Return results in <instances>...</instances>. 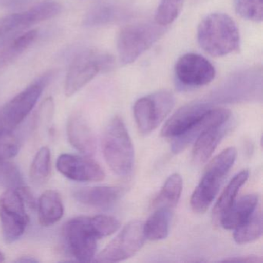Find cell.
<instances>
[{
	"label": "cell",
	"mask_w": 263,
	"mask_h": 263,
	"mask_svg": "<svg viewBox=\"0 0 263 263\" xmlns=\"http://www.w3.org/2000/svg\"><path fill=\"white\" fill-rule=\"evenodd\" d=\"M198 41L209 54L226 56L239 48V32L230 16L224 13H212L198 26Z\"/></svg>",
	"instance_id": "6da1fadb"
},
{
	"label": "cell",
	"mask_w": 263,
	"mask_h": 263,
	"mask_svg": "<svg viewBox=\"0 0 263 263\" xmlns=\"http://www.w3.org/2000/svg\"><path fill=\"white\" fill-rule=\"evenodd\" d=\"M103 155L112 171L121 177L132 173L135 151L128 132L119 116L109 123L102 140Z\"/></svg>",
	"instance_id": "7a4b0ae2"
},
{
	"label": "cell",
	"mask_w": 263,
	"mask_h": 263,
	"mask_svg": "<svg viewBox=\"0 0 263 263\" xmlns=\"http://www.w3.org/2000/svg\"><path fill=\"white\" fill-rule=\"evenodd\" d=\"M235 147H229L213 158L191 198V207L195 213L203 214L213 201L231 167L236 159Z\"/></svg>",
	"instance_id": "3957f363"
},
{
	"label": "cell",
	"mask_w": 263,
	"mask_h": 263,
	"mask_svg": "<svg viewBox=\"0 0 263 263\" xmlns=\"http://www.w3.org/2000/svg\"><path fill=\"white\" fill-rule=\"evenodd\" d=\"M164 26L158 23H138L124 27L118 40V51L123 64L135 62L164 35Z\"/></svg>",
	"instance_id": "277c9868"
},
{
	"label": "cell",
	"mask_w": 263,
	"mask_h": 263,
	"mask_svg": "<svg viewBox=\"0 0 263 263\" xmlns=\"http://www.w3.org/2000/svg\"><path fill=\"white\" fill-rule=\"evenodd\" d=\"M111 57L97 50H86L73 58L64 84V92L71 97L95 78L99 72L110 68Z\"/></svg>",
	"instance_id": "5b68a950"
},
{
	"label": "cell",
	"mask_w": 263,
	"mask_h": 263,
	"mask_svg": "<svg viewBox=\"0 0 263 263\" xmlns=\"http://www.w3.org/2000/svg\"><path fill=\"white\" fill-rule=\"evenodd\" d=\"M61 10L62 7L59 3L46 0L26 11L1 18L0 47L19 36L22 32L32 26L58 16Z\"/></svg>",
	"instance_id": "8992f818"
},
{
	"label": "cell",
	"mask_w": 263,
	"mask_h": 263,
	"mask_svg": "<svg viewBox=\"0 0 263 263\" xmlns=\"http://www.w3.org/2000/svg\"><path fill=\"white\" fill-rule=\"evenodd\" d=\"M51 73L41 77L0 109V130L13 132L35 107Z\"/></svg>",
	"instance_id": "52a82bcc"
},
{
	"label": "cell",
	"mask_w": 263,
	"mask_h": 263,
	"mask_svg": "<svg viewBox=\"0 0 263 263\" xmlns=\"http://www.w3.org/2000/svg\"><path fill=\"white\" fill-rule=\"evenodd\" d=\"M175 105L171 92L161 90L140 98L134 106V115L142 135L153 132L169 115Z\"/></svg>",
	"instance_id": "ba28073f"
},
{
	"label": "cell",
	"mask_w": 263,
	"mask_h": 263,
	"mask_svg": "<svg viewBox=\"0 0 263 263\" xmlns=\"http://www.w3.org/2000/svg\"><path fill=\"white\" fill-rule=\"evenodd\" d=\"M27 206L17 189H7L0 196V222L6 242L19 239L28 224Z\"/></svg>",
	"instance_id": "9c48e42d"
},
{
	"label": "cell",
	"mask_w": 263,
	"mask_h": 263,
	"mask_svg": "<svg viewBox=\"0 0 263 263\" xmlns=\"http://www.w3.org/2000/svg\"><path fill=\"white\" fill-rule=\"evenodd\" d=\"M145 239L142 221H130L100 252L95 261L118 262L127 259L141 250Z\"/></svg>",
	"instance_id": "30bf717a"
},
{
	"label": "cell",
	"mask_w": 263,
	"mask_h": 263,
	"mask_svg": "<svg viewBox=\"0 0 263 263\" xmlns=\"http://www.w3.org/2000/svg\"><path fill=\"white\" fill-rule=\"evenodd\" d=\"M64 232L69 250L78 261H93L99 238L92 227L90 217L72 218L66 223Z\"/></svg>",
	"instance_id": "8fae6325"
},
{
	"label": "cell",
	"mask_w": 263,
	"mask_h": 263,
	"mask_svg": "<svg viewBox=\"0 0 263 263\" xmlns=\"http://www.w3.org/2000/svg\"><path fill=\"white\" fill-rule=\"evenodd\" d=\"M175 75L181 87L195 88L212 82L215 78V70L213 65L201 55L187 53L177 61Z\"/></svg>",
	"instance_id": "7c38bea8"
},
{
	"label": "cell",
	"mask_w": 263,
	"mask_h": 263,
	"mask_svg": "<svg viewBox=\"0 0 263 263\" xmlns=\"http://www.w3.org/2000/svg\"><path fill=\"white\" fill-rule=\"evenodd\" d=\"M58 171L73 181L98 182L105 178L102 167L87 157L71 154H62L57 161Z\"/></svg>",
	"instance_id": "4fadbf2b"
},
{
	"label": "cell",
	"mask_w": 263,
	"mask_h": 263,
	"mask_svg": "<svg viewBox=\"0 0 263 263\" xmlns=\"http://www.w3.org/2000/svg\"><path fill=\"white\" fill-rule=\"evenodd\" d=\"M230 117V111L227 109L211 107L187 132L173 138L172 143V152L178 154L182 152L203 132L211 127L224 124L229 120Z\"/></svg>",
	"instance_id": "5bb4252c"
},
{
	"label": "cell",
	"mask_w": 263,
	"mask_h": 263,
	"mask_svg": "<svg viewBox=\"0 0 263 263\" xmlns=\"http://www.w3.org/2000/svg\"><path fill=\"white\" fill-rule=\"evenodd\" d=\"M210 108L211 106L204 103H192L184 106L165 123L161 135L164 138H174L182 135Z\"/></svg>",
	"instance_id": "9a60e30c"
},
{
	"label": "cell",
	"mask_w": 263,
	"mask_h": 263,
	"mask_svg": "<svg viewBox=\"0 0 263 263\" xmlns=\"http://www.w3.org/2000/svg\"><path fill=\"white\" fill-rule=\"evenodd\" d=\"M67 137L70 144L86 156L96 152V140L86 120L79 114L69 118L67 126Z\"/></svg>",
	"instance_id": "2e32d148"
},
{
	"label": "cell",
	"mask_w": 263,
	"mask_h": 263,
	"mask_svg": "<svg viewBox=\"0 0 263 263\" xmlns=\"http://www.w3.org/2000/svg\"><path fill=\"white\" fill-rule=\"evenodd\" d=\"M231 127L232 124L228 120L224 124L208 129L195 140L192 150V160L195 164L207 162Z\"/></svg>",
	"instance_id": "e0dca14e"
},
{
	"label": "cell",
	"mask_w": 263,
	"mask_h": 263,
	"mask_svg": "<svg viewBox=\"0 0 263 263\" xmlns=\"http://www.w3.org/2000/svg\"><path fill=\"white\" fill-rule=\"evenodd\" d=\"M121 187L109 186L83 187L73 192V196L78 202L97 209H107L113 206L121 198Z\"/></svg>",
	"instance_id": "ac0fdd59"
},
{
	"label": "cell",
	"mask_w": 263,
	"mask_h": 263,
	"mask_svg": "<svg viewBox=\"0 0 263 263\" xmlns=\"http://www.w3.org/2000/svg\"><path fill=\"white\" fill-rule=\"evenodd\" d=\"M258 196L256 194H250L241 197L234 201L229 210L221 218L220 224L226 229H235L242 224L256 210Z\"/></svg>",
	"instance_id": "d6986e66"
},
{
	"label": "cell",
	"mask_w": 263,
	"mask_h": 263,
	"mask_svg": "<svg viewBox=\"0 0 263 263\" xmlns=\"http://www.w3.org/2000/svg\"><path fill=\"white\" fill-rule=\"evenodd\" d=\"M64 207L59 192L47 190L41 195L38 201V217L43 226H53L64 215Z\"/></svg>",
	"instance_id": "ffe728a7"
},
{
	"label": "cell",
	"mask_w": 263,
	"mask_h": 263,
	"mask_svg": "<svg viewBox=\"0 0 263 263\" xmlns=\"http://www.w3.org/2000/svg\"><path fill=\"white\" fill-rule=\"evenodd\" d=\"M249 176V171L242 170L237 174L226 186L212 211V221L215 224H220L221 218L235 201L240 189L246 182Z\"/></svg>",
	"instance_id": "44dd1931"
},
{
	"label": "cell",
	"mask_w": 263,
	"mask_h": 263,
	"mask_svg": "<svg viewBox=\"0 0 263 263\" xmlns=\"http://www.w3.org/2000/svg\"><path fill=\"white\" fill-rule=\"evenodd\" d=\"M37 32L36 30H30L17 36L0 51V76L34 43Z\"/></svg>",
	"instance_id": "7402d4cb"
},
{
	"label": "cell",
	"mask_w": 263,
	"mask_h": 263,
	"mask_svg": "<svg viewBox=\"0 0 263 263\" xmlns=\"http://www.w3.org/2000/svg\"><path fill=\"white\" fill-rule=\"evenodd\" d=\"M172 212L167 208H157L144 224V233L145 238L152 241H158L167 238L170 227Z\"/></svg>",
	"instance_id": "603a6c76"
},
{
	"label": "cell",
	"mask_w": 263,
	"mask_h": 263,
	"mask_svg": "<svg viewBox=\"0 0 263 263\" xmlns=\"http://www.w3.org/2000/svg\"><path fill=\"white\" fill-rule=\"evenodd\" d=\"M182 187L183 181L181 175L178 173L172 174L164 183L155 199V208L164 207L170 209L175 208L181 198Z\"/></svg>",
	"instance_id": "cb8c5ba5"
},
{
	"label": "cell",
	"mask_w": 263,
	"mask_h": 263,
	"mask_svg": "<svg viewBox=\"0 0 263 263\" xmlns=\"http://www.w3.org/2000/svg\"><path fill=\"white\" fill-rule=\"evenodd\" d=\"M262 234V214L261 209L254 213L242 224L235 228L234 239L238 244H247L258 239Z\"/></svg>",
	"instance_id": "d4e9b609"
},
{
	"label": "cell",
	"mask_w": 263,
	"mask_h": 263,
	"mask_svg": "<svg viewBox=\"0 0 263 263\" xmlns=\"http://www.w3.org/2000/svg\"><path fill=\"white\" fill-rule=\"evenodd\" d=\"M51 173V153L47 147H42L35 155L30 167L31 181L36 185H43L50 179Z\"/></svg>",
	"instance_id": "484cf974"
},
{
	"label": "cell",
	"mask_w": 263,
	"mask_h": 263,
	"mask_svg": "<svg viewBox=\"0 0 263 263\" xmlns=\"http://www.w3.org/2000/svg\"><path fill=\"white\" fill-rule=\"evenodd\" d=\"M118 15V10L115 6L108 3H101L88 12L84 20V24L90 27L104 25L115 21Z\"/></svg>",
	"instance_id": "4316f807"
},
{
	"label": "cell",
	"mask_w": 263,
	"mask_h": 263,
	"mask_svg": "<svg viewBox=\"0 0 263 263\" xmlns=\"http://www.w3.org/2000/svg\"><path fill=\"white\" fill-rule=\"evenodd\" d=\"M184 0H161L155 14V22L161 26L169 25L181 13Z\"/></svg>",
	"instance_id": "83f0119b"
},
{
	"label": "cell",
	"mask_w": 263,
	"mask_h": 263,
	"mask_svg": "<svg viewBox=\"0 0 263 263\" xmlns=\"http://www.w3.org/2000/svg\"><path fill=\"white\" fill-rule=\"evenodd\" d=\"M235 11L241 17L254 22H261L263 0H234Z\"/></svg>",
	"instance_id": "f1b7e54d"
},
{
	"label": "cell",
	"mask_w": 263,
	"mask_h": 263,
	"mask_svg": "<svg viewBox=\"0 0 263 263\" xmlns=\"http://www.w3.org/2000/svg\"><path fill=\"white\" fill-rule=\"evenodd\" d=\"M24 180L19 168L10 161L0 162V187L15 189L23 185Z\"/></svg>",
	"instance_id": "f546056e"
},
{
	"label": "cell",
	"mask_w": 263,
	"mask_h": 263,
	"mask_svg": "<svg viewBox=\"0 0 263 263\" xmlns=\"http://www.w3.org/2000/svg\"><path fill=\"white\" fill-rule=\"evenodd\" d=\"M92 227L99 239L115 233L120 228V222L117 218L105 215L90 217Z\"/></svg>",
	"instance_id": "4dcf8cb0"
},
{
	"label": "cell",
	"mask_w": 263,
	"mask_h": 263,
	"mask_svg": "<svg viewBox=\"0 0 263 263\" xmlns=\"http://www.w3.org/2000/svg\"><path fill=\"white\" fill-rule=\"evenodd\" d=\"M19 149V141L13 132L0 130V162L14 158Z\"/></svg>",
	"instance_id": "1f68e13d"
},
{
	"label": "cell",
	"mask_w": 263,
	"mask_h": 263,
	"mask_svg": "<svg viewBox=\"0 0 263 263\" xmlns=\"http://www.w3.org/2000/svg\"><path fill=\"white\" fill-rule=\"evenodd\" d=\"M54 104L52 98H48L41 104L37 115H36V127H46L50 124V120L53 117Z\"/></svg>",
	"instance_id": "d6a6232c"
},
{
	"label": "cell",
	"mask_w": 263,
	"mask_h": 263,
	"mask_svg": "<svg viewBox=\"0 0 263 263\" xmlns=\"http://www.w3.org/2000/svg\"><path fill=\"white\" fill-rule=\"evenodd\" d=\"M16 189H17L21 198L24 200L26 206L28 207L29 209H34L35 206H36V200H35L34 196L32 194L30 189L23 185L20 186Z\"/></svg>",
	"instance_id": "836d02e7"
},
{
	"label": "cell",
	"mask_w": 263,
	"mask_h": 263,
	"mask_svg": "<svg viewBox=\"0 0 263 263\" xmlns=\"http://www.w3.org/2000/svg\"><path fill=\"white\" fill-rule=\"evenodd\" d=\"M223 261H233V262H261L262 259L258 256H249L236 257V258H229V259L224 260Z\"/></svg>",
	"instance_id": "e575fe53"
},
{
	"label": "cell",
	"mask_w": 263,
	"mask_h": 263,
	"mask_svg": "<svg viewBox=\"0 0 263 263\" xmlns=\"http://www.w3.org/2000/svg\"><path fill=\"white\" fill-rule=\"evenodd\" d=\"M16 262H29V263H33V262H38V260L36 259V258H33V257L30 256H23L21 257V258L16 259Z\"/></svg>",
	"instance_id": "d590c367"
},
{
	"label": "cell",
	"mask_w": 263,
	"mask_h": 263,
	"mask_svg": "<svg viewBox=\"0 0 263 263\" xmlns=\"http://www.w3.org/2000/svg\"><path fill=\"white\" fill-rule=\"evenodd\" d=\"M4 261H5V256L2 252H0V262H3Z\"/></svg>",
	"instance_id": "8d00e7d4"
}]
</instances>
